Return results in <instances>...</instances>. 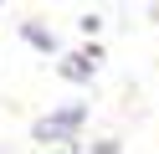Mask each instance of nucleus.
Wrapping results in <instances>:
<instances>
[{
	"instance_id": "f257e3e1",
	"label": "nucleus",
	"mask_w": 159,
	"mask_h": 154,
	"mask_svg": "<svg viewBox=\"0 0 159 154\" xmlns=\"http://www.w3.org/2000/svg\"><path fill=\"white\" fill-rule=\"evenodd\" d=\"M82 118H87L82 103H67V108H57V113H46V118L31 123V139L36 144H72V133L82 128Z\"/></svg>"
},
{
	"instance_id": "f03ea898",
	"label": "nucleus",
	"mask_w": 159,
	"mask_h": 154,
	"mask_svg": "<svg viewBox=\"0 0 159 154\" xmlns=\"http://www.w3.org/2000/svg\"><path fill=\"white\" fill-rule=\"evenodd\" d=\"M98 62H103V51L98 46H82V51H72V57H62V77L67 82H93V72H98Z\"/></svg>"
},
{
	"instance_id": "7ed1b4c3",
	"label": "nucleus",
	"mask_w": 159,
	"mask_h": 154,
	"mask_svg": "<svg viewBox=\"0 0 159 154\" xmlns=\"http://www.w3.org/2000/svg\"><path fill=\"white\" fill-rule=\"evenodd\" d=\"M21 36H26V46H36V51H62V41H57V31H46L41 21H21Z\"/></svg>"
},
{
	"instance_id": "20e7f679",
	"label": "nucleus",
	"mask_w": 159,
	"mask_h": 154,
	"mask_svg": "<svg viewBox=\"0 0 159 154\" xmlns=\"http://www.w3.org/2000/svg\"><path fill=\"white\" fill-rule=\"evenodd\" d=\"M62 154H72V149H62Z\"/></svg>"
}]
</instances>
